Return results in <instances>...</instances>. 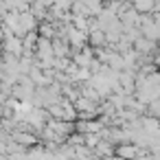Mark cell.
Instances as JSON below:
<instances>
[{"label":"cell","mask_w":160,"mask_h":160,"mask_svg":"<svg viewBox=\"0 0 160 160\" xmlns=\"http://www.w3.org/2000/svg\"><path fill=\"white\" fill-rule=\"evenodd\" d=\"M127 2L140 16H153L156 13V7H158V0H127Z\"/></svg>","instance_id":"3957f363"},{"label":"cell","mask_w":160,"mask_h":160,"mask_svg":"<svg viewBox=\"0 0 160 160\" xmlns=\"http://www.w3.org/2000/svg\"><path fill=\"white\" fill-rule=\"evenodd\" d=\"M72 7H75V0H55L53 9H57L62 13H68V11H72Z\"/></svg>","instance_id":"8992f818"},{"label":"cell","mask_w":160,"mask_h":160,"mask_svg":"<svg viewBox=\"0 0 160 160\" xmlns=\"http://www.w3.org/2000/svg\"><path fill=\"white\" fill-rule=\"evenodd\" d=\"M97 153H112V147H110L105 140H101V145L97 147Z\"/></svg>","instance_id":"52a82bcc"},{"label":"cell","mask_w":160,"mask_h":160,"mask_svg":"<svg viewBox=\"0 0 160 160\" xmlns=\"http://www.w3.org/2000/svg\"><path fill=\"white\" fill-rule=\"evenodd\" d=\"M66 42L70 44L72 51H81V48L90 46L88 33H83V31H79V29H75V27H66Z\"/></svg>","instance_id":"6da1fadb"},{"label":"cell","mask_w":160,"mask_h":160,"mask_svg":"<svg viewBox=\"0 0 160 160\" xmlns=\"http://www.w3.org/2000/svg\"><path fill=\"white\" fill-rule=\"evenodd\" d=\"M94 59H97V55H94V48H92V46H86V48L72 53V62H75L79 68H92Z\"/></svg>","instance_id":"7a4b0ae2"},{"label":"cell","mask_w":160,"mask_h":160,"mask_svg":"<svg viewBox=\"0 0 160 160\" xmlns=\"http://www.w3.org/2000/svg\"><path fill=\"white\" fill-rule=\"evenodd\" d=\"M116 153H118L123 160H134V158L138 156V145H134V142L118 145V147H116Z\"/></svg>","instance_id":"5b68a950"},{"label":"cell","mask_w":160,"mask_h":160,"mask_svg":"<svg viewBox=\"0 0 160 160\" xmlns=\"http://www.w3.org/2000/svg\"><path fill=\"white\" fill-rule=\"evenodd\" d=\"M13 140H16L18 147H20V145H24V147H33V145L38 142L35 134L29 132V129H16V132H13Z\"/></svg>","instance_id":"277c9868"}]
</instances>
